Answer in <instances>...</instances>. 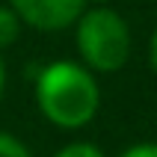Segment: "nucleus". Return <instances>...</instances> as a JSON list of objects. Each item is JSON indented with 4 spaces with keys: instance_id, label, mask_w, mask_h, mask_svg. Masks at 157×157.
Returning <instances> with one entry per match:
<instances>
[{
    "instance_id": "nucleus-1",
    "label": "nucleus",
    "mask_w": 157,
    "mask_h": 157,
    "mask_svg": "<svg viewBox=\"0 0 157 157\" xmlns=\"http://www.w3.org/2000/svg\"><path fill=\"white\" fill-rule=\"evenodd\" d=\"M36 107L59 131H80L98 116L101 89L89 68L71 59L42 65L36 74Z\"/></svg>"
},
{
    "instance_id": "nucleus-2",
    "label": "nucleus",
    "mask_w": 157,
    "mask_h": 157,
    "mask_svg": "<svg viewBox=\"0 0 157 157\" xmlns=\"http://www.w3.org/2000/svg\"><path fill=\"white\" fill-rule=\"evenodd\" d=\"M80 65L92 74H113L131 59V27L110 6H86L74 24Z\"/></svg>"
},
{
    "instance_id": "nucleus-3",
    "label": "nucleus",
    "mask_w": 157,
    "mask_h": 157,
    "mask_svg": "<svg viewBox=\"0 0 157 157\" xmlns=\"http://www.w3.org/2000/svg\"><path fill=\"white\" fill-rule=\"evenodd\" d=\"M9 9L21 18V24L39 33H59L77 24L86 3L83 0H9Z\"/></svg>"
},
{
    "instance_id": "nucleus-4",
    "label": "nucleus",
    "mask_w": 157,
    "mask_h": 157,
    "mask_svg": "<svg viewBox=\"0 0 157 157\" xmlns=\"http://www.w3.org/2000/svg\"><path fill=\"white\" fill-rule=\"evenodd\" d=\"M21 27H24V24H21V18H18L12 9H9V3H6V6L0 3V53L18 42Z\"/></svg>"
},
{
    "instance_id": "nucleus-5",
    "label": "nucleus",
    "mask_w": 157,
    "mask_h": 157,
    "mask_svg": "<svg viewBox=\"0 0 157 157\" xmlns=\"http://www.w3.org/2000/svg\"><path fill=\"white\" fill-rule=\"evenodd\" d=\"M53 157H107L104 151L98 148L95 142H86V140H77V142H68L62 145Z\"/></svg>"
},
{
    "instance_id": "nucleus-6",
    "label": "nucleus",
    "mask_w": 157,
    "mask_h": 157,
    "mask_svg": "<svg viewBox=\"0 0 157 157\" xmlns=\"http://www.w3.org/2000/svg\"><path fill=\"white\" fill-rule=\"evenodd\" d=\"M0 157H33V154H30V148L18 140L15 133L0 131Z\"/></svg>"
},
{
    "instance_id": "nucleus-7",
    "label": "nucleus",
    "mask_w": 157,
    "mask_h": 157,
    "mask_svg": "<svg viewBox=\"0 0 157 157\" xmlns=\"http://www.w3.org/2000/svg\"><path fill=\"white\" fill-rule=\"evenodd\" d=\"M119 157H157V142H136L131 148H124Z\"/></svg>"
},
{
    "instance_id": "nucleus-8",
    "label": "nucleus",
    "mask_w": 157,
    "mask_h": 157,
    "mask_svg": "<svg viewBox=\"0 0 157 157\" xmlns=\"http://www.w3.org/2000/svg\"><path fill=\"white\" fill-rule=\"evenodd\" d=\"M148 65L157 74V27H154V33H151V39H148Z\"/></svg>"
},
{
    "instance_id": "nucleus-9",
    "label": "nucleus",
    "mask_w": 157,
    "mask_h": 157,
    "mask_svg": "<svg viewBox=\"0 0 157 157\" xmlns=\"http://www.w3.org/2000/svg\"><path fill=\"white\" fill-rule=\"evenodd\" d=\"M6 92V62H3V53H0V98Z\"/></svg>"
},
{
    "instance_id": "nucleus-10",
    "label": "nucleus",
    "mask_w": 157,
    "mask_h": 157,
    "mask_svg": "<svg viewBox=\"0 0 157 157\" xmlns=\"http://www.w3.org/2000/svg\"><path fill=\"white\" fill-rule=\"evenodd\" d=\"M83 3H86V6H107L110 0H83Z\"/></svg>"
}]
</instances>
